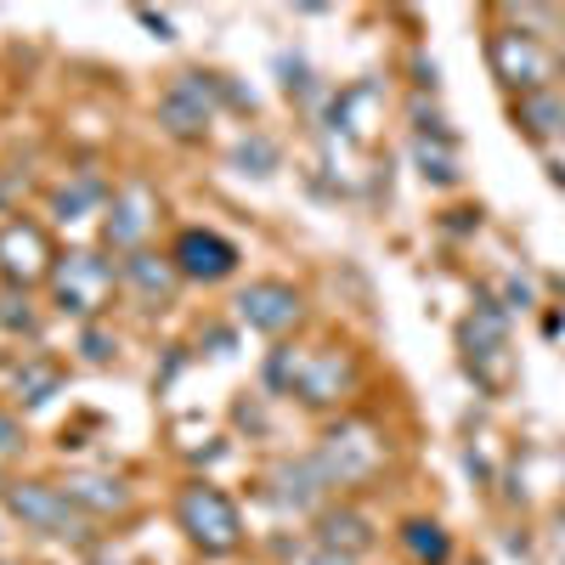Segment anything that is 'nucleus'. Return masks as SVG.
Here are the masks:
<instances>
[{"label":"nucleus","instance_id":"obj_1","mask_svg":"<svg viewBox=\"0 0 565 565\" xmlns=\"http://www.w3.org/2000/svg\"><path fill=\"white\" fill-rule=\"evenodd\" d=\"M175 521H181L186 543H193L199 554H215V559L244 543V514L215 481H186L175 492Z\"/></svg>","mask_w":565,"mask_h":565},{"label":"nucleus","instance_id":"obj_2","mask_svg":"<svg viewBox=\"0 0 565 565\" xmlns=\"http://www.w3.org/2000/svg\"><path fill=\"white\" fill-rule=\"evenodd\" d=\"M45 289H52V306L63 317L90 322V317L108 306V295H114V266L97 249H68V255H57L52 282H45Z\"/></svg>","mask_w":565,"mask_h":565},{"label":"nucleus","instance_id":"obj_3","mask_svg":"<svg viewBox=\"0 0 565 565\" xmlns=\"http://www.w3.org/2000/svg\"><path fill=\"white\" fill-rule=\"evenodd\" d=\"M311 463H317L322 487H362L373 469L385 463V441H380V430H367V424H334V430L317 441Z\"/></svg>","mask_w":565,"mask_h":565},{"label":"nucleus","instance_id":"obj_4","mask_svg":"<svg viewBox=\"0 0 565 565\" xmlns=\"http://www.w3.org/2000/svg\"><path fill=\"white\" fill-rule=\"evenodd\" d=\"M487 57H492V74L509 85V90H521V97H532V90H548L559 57L548 52V45L526 29H498L487 40Z\"/></svg>","mask_w":565,"mask_h":565},{"label":"nucleus","instance_id":"obj_5","mask_svg":"<svg viewBox=\"0 0 565 565\" xmlns=\"http://www.w3.org/2000/svg\"><path fill=\"white\" fill-rule=\"evenodd\" d=\"M52 266H57V249H52L40 221L12 215L0 226V277H7L18 295H29L34 282H52Z\"/></svg>","mask_w":565,"mask_h":565},{"label":"nucleus","instance_id":"obj_6","mask_svg":"<svg viewBox=\"0 0 565 565\" xmlns=\"http://www.w3.org/2000/svg\"><path fill=\"white\" fill-rule=\"evenodd\" d=\"M7 509L40 537H74V526H79V509L52 481H12L7 487Z\"/></svg>","mask_w":565,"mask_h":565},{"label":"nucleus","instance_id":"obj_7","mask_svg":"<svg viewBox=\"0 0 565 565\" xmlns=\"http://www.w3.org/2000/svg\"><path fill=\"white\" fill-rule=\"evenodd\" d=\"M215 85L221 79H210V74H175L170 90L159 97V125L170 136H181V141L204 136L210 119H215Z\"/></svg>","mask_w":565,"mask_h":565},{"label":"nucleus","instance_id":"obj_8","mask_svg":"<svg viewBox=\"0 0 565 565\" xmlns=\"http://www.w3.org/2000/svg\"><path fill=\"white\" fill-rule=\"evenodd\" d=\"M238 244L232 238H221V232H210V226H186L181 238L170 244V266H175V277H193V282H226L232 271H238Z\"/></svg>","mask_w":565,"mask_h":565},{"label":"nucleus","instance_id":"obj_9","mask_svg":"<svg viewBox=\"0 0 565 565\" xmlns=\"http://www.w3.org/2000/svg\"><path fill=\"white\" fill-rule=\"evenodd\" d=\"M306 317V300H300V289L295 282H282V277H260V282H249V289L238 295V322L244 328H255V334H289V328Z\"/></svg>","mask_w":565,"mask_h":565},{"label":"nucleus","instance_id":"obj_10","mask_svg":"<svg viewBox=\"0 0 565 565\" xmlns=\"http://www.w3.org/2000/svg\"><path fill=\"white\" fill-rule=\"evenodd\" d=\"M351 391H356V362L345 351H300L289 396H300L306 407H334Z\"/></svg>","mask_w":565,"mask_h":565},{"label":"nucleus","instance_id":"obj_11","mask_svg":"<svg viewBox=\"0 0 565 565\" xmlns=\"http://www.w3.org/2000/svg\"><path fill=\"white\" fill-rule=\"evenodd\" d=\"M153 226H159V193H153L148 181H125L119 193L108 199V221H103L108 244L125 249V255H136L141 244H148Z\"/></svg>","mask_w":565,"mask_h":565},{"label":"nucleus","instance_id":"obj_12","mask_svg":"<svg viewBox=\"0 0 565 565\" xmlns=\"http://www.w3.org/2000/svg\"><path fill=\"white\" fill-rule=\"evenodd\" d=\"M63 492H68V503L79 514H119L130 503V487L119 476H68Z\"/></svg>","mask_w":565,"mask_h":565},{"label":"nucleus","instance_id":"obj_13","mask_svg":"<svg viewBox=\"0 0 565 565\" xmlns=\"http://www.w3.org/2000/svg\"><path fill=\"white\" fill-rule=\"evenodd\" d=\"M119 277L130 282V289H136L141 300H170V289H175V266H170V255H153V249L125 255Z\"/></svg>","mask_w":565,"mask_h":565},{"label":"nucleus","instance_id":"obj_14","mask_svg":"<svg viewBox=\"0 0 565 565\" xmlns=\"http://www.w3.org/2000/svg\"><path fill=\"white\" fill-rule=\"evenodd\" d=\"M514 125H521L526 136H537V141L565 136V97L559 90H532V97L514 103Z\"/></svg>","mask_w":565,"mask_h":565},{"label":"nucleus","instance_id":"obj_15","mask_svg":"<svg viewBox=\"0 0 565 565\" xmlns=\"http://www.w3.org/2000/svg\"><path fill=\"white\" fill-rule=\"evenodd\" d=\"M271 487H277V492H271V503H277V509H295V514H300V509H311V503H317L322 476H317V463H311V458H300V463H282L277 476H271Z\"/></svg>","mask_w":565,"mask_h":565},{"label":"nucleus","instance_id":"obj_16","mask_svg":"<svg viewBox=\"0 0 565 565\" xmlns=\"http://www.w3.org/2000/svg\"><path fill=\"white\" fill-rule=\"evenodd\" d=\"M373 543V532H367V521L356 509H340V514H322V526H317V548H334V554H362Z\"/></svg>","mask_w":565,"mask_h":565},{"label":"nucleus","instance_id":"obj_17","mask_svg":"<svg viewBox=\"0 0 565 565\" xmlns=\"http://www.w3.org/2000/svg\"><path fill=\"white\" fill-rule=\"evenodd\" d=\"M402 548H407L418 565H447L452 537H447L436 521H407V526H402Z\"/></svg>","mask_w":565,"mask_h":565},{"label":"nucleus","instance_id":"obj_18","mask_svg":"<svg viewBox=\"0 0 565 565\" xmlns=\"http://www.w3.org/2000/svg\"><path fill=\"white\" fill-rule=\"evenodd\" d=\"M103 199H108V186L97 175H79L74 186H57L52 210H57V221H85V210H97Z\"/></svg>","mask_w":565,"mask_h":565},{"label":"nucleus","instance_id":"obj_19","mask_svg":"<svg viewBox=\"0 0 565 565\" xmlns=\"http://www.w3.org/2000/svg\"><path fill=\"white\" fill-rule=\"evenodd\" d=\"M57 385H63V373H57L52 362H29V367H18V380H12V391H18V402H23V407L52 402V396H57Z\"/></svg>","mask_w":565,"mask_h":565},{"label":"nucleus","instance_id":"obj_20","mask_svg":"<svg viewBox=\"0 0 565 565\" xmlns=\"http://www.w3.org/2000/svg\"><path fill=\"white\" fill-rule=\"evenodd\" d=\"M0 328H12V334H29V328H34V311H29V300L18 289L0 300Z\"/></svg>","mask_w":565,"mask_h":565},{"label":"nucleus","instance_id":"obj_21","mask_svg":"<svg viewBox=\"0 0 565 565\" xmlns=\"http://www.w3.org/2000/svg\"><path fill=\"white\" fill-rule=\"evenodd\" d=\"M18 447H23L18 424H12V418H0V452H18Z\"/></svg>","mask_w":565,"mask_h":565},{"label":"nucleus","instance_id":"obj_22","mask_svg":"<svg viewBox=\"0 0 565 565\" xmlns=\"http://www.w3.org/2000/svg\"><path fill=\"white\" fill-rule=\"evenodd\" d=\"M85 356H90V362H108L114 351H108V340H97V334H85Z\"/></svg>","mask_w":565,"mask_h":565},{"label":"nucleus","instance_id":"obj_23","mask_svg":"<svg viewBox=\"0 0 565 565\" xmlns=\"http://www.w3.org/2000/svg\"><path fill=\"white\" fill-rule=\"evenodd\" d=\"M311 565H356V559H351V554H334V548H317Z\"/></svg>","mask_w":565,"mask_h":565},{"label":"nucleus","instance_id":"obj_24","mask_svg":"<svg viewBox=\"0 0 565 565\" xmlns=\"http://www.w3.org/2000/svg\"><path fill=\"white\" fill-rule=\"evenodd\" d=\"M141 23H148V29H159V40H170V18H153V12H136Z\"/></svg>","mask_w":565,"mask_h":565},{"label":"nucleus","instance_id":"obj_25","mask_svg":"<svg viewBox=\"0 0 565 565\" xmlns=\"http://www.w3.org/2000/svg\"><path fill=\"white\" fill-rule=\"evenodd\" d=\"M103 565H108V559H103Z\"/></svg>","mask_w":565,"mask_h":565}]
</instances>
